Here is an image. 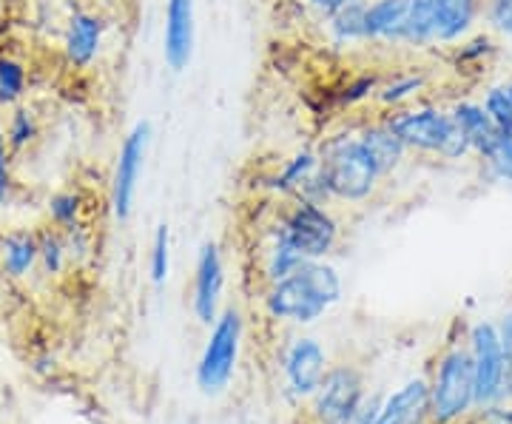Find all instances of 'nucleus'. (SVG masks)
<instances>
[{"label": "nucleus", "mask_w": 512, "mask_h": 424, "mask_svg": "<svg viewBox=\"0 0 512 424\" xmlns=\"http://www.w3.org/2000/svg\"><path fill=\"white\" fill-rule=\"evenodd\" d=\"M345 285L342 274L328 259H313L293 271L291 277L271 282L262 296V308L274 322L285 325H313L342 302Z\"/></svg>", "instance_id": "nucleus-1"}, {"label": "nucleus", "mask_w": 512, "mask_h": 424, "mask_svg": "<svg viewBox=\"0 0 512 424\" xmlns=\"http://www.w3.org/2000/svg\"><path fill=\"white\" fill-rule=\"evenodd\" d=\"M384 123L396 131L407 151L441 157L447 163H461L473 157V146L456 126L450 109H441L436 103H416L390 111L384 114Z\"/></svg>", "instance_id": "nucleus-2"}, {"label": "nucleus", "mask_w": 512, "mask_h": 424, "mask_svg": "<svg viewBox=\"0 0 512 424\" xmlns=\"http://www.w3.org/2000/svg\"><path fill=\"white\" fill-rule=\"evenodd\" d=\"M319 151V171L325 177L330 191V200L348 205L367 203L379 185H382V171L373 163V157L362 146L359 134H333L328 137Z\"/></svg>", "instance_id": "nucleus-3"}, {"label": "nucleus", "mask_w": 512, "mask_h": 424, "mask_svg": "<svg viewBox=\"0 0 512 424\" xmlns=\"http://www.w3.org/2000/svg\"><path fill=\"white\" fill-rule=\"evenodd\" d=\"M271 237L285 242L305 262L328 259L339 245V222L328 205L293 200L271 228Z\"/></svg>", "instance_id": "nucleus-4"}, {"label": "nucleus", "mask_w": 512, "mask_h": 424, "mask_svg": "<svg viewBox=\"0 0 512 424\" xmlns=\"http://www.w3.org/2000/svg\"><path fill=\"white\" fill-rule=\"evenodd\" d=\"M242 336H245V322L237 308H225L208 328V339L202 345L200 362L194 370L197 388L202 396H222L239 365V351H242Z\"/></svg>", "instance_id": "nucleus-5"}, {"label": "nucleus", "mask_w": 512, "mask_h": 424, "mask_svg": "<svg viewBox=\"0 0 512 424\" xmlns=\"http://www.w3.org/2000/svg\"><path fill=\"white\" fill-rule=\"evenodd\" d=\"M476 407V376L467 348H450L430 382V422L458 424Z\"/></svg>", "instance_id": "nucleus-6"}, {"label": "nucleus", "mask_w": 512, "mask_h": 424, "mask_svg": "<svg viewBox=\"0 0 512 424\" xmlns=\"http://www.w3.org/2000/svg\"><path fill=\"white\" fill-rule=\"evenodd\" d=\"M470 359L476 376V407L487 410L501 402L510 388V368L495 331V322H476L470 328Z\"/></svg>", "instance_id": "nucleus-7"}, {"label": "nucleus", "mask_w": 512, "mask_h": 424, "mask_svg": "<svg viewBox=\"0 0 512 424\" xmlns=\"http://www.w3.org/2000/svg\"><path fill=\"white\" fill-rule=\"evenodd\" d=\"M148 146H151V123L140 120V123H134V129L128 131L126 140L120 143V151H117L114 177H111V211L120 222L131 220V214H134Z\"/></svg>", "instance_id": "nucleus-8"}, {"label": "nucleus", "mask_w": 512, "mask_h": 424, "mask_svg": "<svg viewBox=\"0 0 512 424\" xmlns=\"http://www.w3.org/2000/svg\"><path fill=\"white\" fill-rule=\"evenodd\" d=\"M365 379L353 365H336L325 373L311 396L313 424H350L365 399Z\"/></svg>", "instance_id": "nucleus-9"}, {"label": "nucleus", "mask_w": 512, "mask_h": 424, "mask_svg": "<svg viewBox=\"0 0 512 424\" xmlns=\"http://www.w3.org/2000/svg\"><path fill=\"white\" fill-rule=\"evenodd\" d=\"M328 370V351L322 348V342L313 336H296L282 353L285 396L291 402H311Z\"/></svg>", "instance_id": "nucleus-10"}, {"label": "nucleus", "mask_w": 512, "mask_h": 424, "mask_svg": "<svg viewBox=\"0 0 512 424\" xmlns=\"http://www.w3.org/2000/svg\"><path fill=\"white\" fill-rule=\"evenodd\" d=\"M222 291H225V262L217 242H202L197 265H194V285H191V311L197 322L211 328L220 316Z\"/></svg>", "instance_id": "nucleus-11"}, {"label": "nucleus", "mask_w": 512, "mask_h": 424, "mask_svg": "<svg viewBox=\"0 0 512 424\" xmlns=\"http://www.w3.org/2000/svg\"><path fill=\"white\" fill-rule=\"evenodd\" d=\"M197 43V6L194 0H165L163 57L171 72H185Z\"/></svg>", "instance_id": "nucleus-12"}, {"label": "nucleus", "mask_w": 512, "mask_h": 424, "mask_svg": "<svg viewBox=\"0 0 512 424\" xmlns=\"http://www.w3.org/2000/svg\"><path fill=\"white\" fill-rule=\"evenodd\" d=\"M103 37H106V20L94 12H72V18L66 23V35H63V55L66 63L74 69H89L100 49H103Z\"/></svg>", "instance_id": "nucleus-13"}, {"label": "nucleus", "mask_w": 512, "mask_h": 424, "mask_svg": "<svg viewBox=\"0 0 512 424\" xmlns=\"http://www.w3.org/2000/svg\"><path fill=\"white\" fill-rule=\"evenodd\" d=\"M427 419H430V382L416 376L384 396L376 424H424Z\"/></svg>", "instance_id": "nucleus-14"}, {"label": "nucleus", "mask_w": 512, "mask_h": 424, "mask_svg": "<svg viewBox=\"0 0 512 424\" xmlns=\"http://www.w3.org/2000/svg\"><path fill=\"white\" fill-rule=\"evenodd\" d=\"M356 134H359L362 146L367 148V154L373 157V163L379 166L382 177H390L393 171H399V168L404 166V160H407V146L396 137V131L384 123V117L362 123Z\"/></svg>", "instance_id": "nucleus-15"}, {"label": "nucleus", "mask_w": 512, "mask_h": 424, "mask_svg": "<svg viewBox=\"0 0 512 424\" xmlns=\"http://www.w3.org/2000/svg\"><path fill=\"white\" fill-rule=\"evenodd\" d=\"M484 18V0H439L436 46H453L473 35L478 20Z\"/></svg>", "instance_id": "nucleus-16"}, {"label": "nucleus", "mask_w": 512, "mask_h": 424, "mask_svg": "<svg viewBox=\"0 0 512 424\" xmlns=\"http://www.w3.org/2000/svg\"><path fill=\"white\" fill-rule=\"evenodd\" d=\"M404 0H367V43L402 46Z\"/></svg>", "instance_id": "nucleus-17"}, {"label": "nucleus", "mask_w": 512, "mask_h": 424, "mask_svg": "<svg viewBox=\"0 0 512 424\" xmlns=\"http://www.w3.org/2000/svg\"><path fill=\"white\" fill-rule=\"evenodd\" d=\"M404 49H430L436 46V20H439V0H404Z\"/></svg>", "instance_id": "nucleus-18"}, {"label": "nucleus", "mask_w": 512, "mask_h": 424, "mask_svg": "<svg viewBox=\"0 0 512 424\" xmlns=\"http://www.w3.org/2000/svg\"><path fill=\"white\" fill-rule=\"evenodd\" d=\"M453 120H456V126L464 131V137L470 140V146H473V157H481L487 148L493 146V140L498 137V131L495 129V123L490 120V114L484 111L481 103L476 100H458L453 103Z\"/></svg>", "instance_id": "nucleus-19"}, {"label": "nucleus", "mask_w": 512, "mask_h": 424, "mask_svg": "<svg viewBox=\"0 0 512 424\" xmlns=\"http://www.w3.org/2000/svg\"><path fill=\"white\" fill-rule=\"evenodd\" d=\"M37 259H40V242H37L35 234L15 231V234H6L0 240V265L6 271V277H29V271L35 268Z\"/></svg>", "instance_id": "nucleus-20"}, {"label": "nucleus", "mask_w": 512, "mask_h": 424, "mask_svg": "<svg viewBox=\"0 0 512 424\" xmlns=\"http://www.w3.org/2000/svg\"><path fill=\"white\" fill-rule=\"evenodd\" d=\"M328 23V35L336 46H356L367 43V0H348L345 6H339Z\"/></svg>", "instance_id": "nucleus-21"}, {"label": "nucleus", "mask_w": 512, "mask_h": 424, "mask_svg": "<svg viewBox=\"0 0 512 424\" xmlns=\"http://www.w3.org/2000/svg\"><path fill=\"white\" fill-rule=\"evenodd\" d=\"M427 86H430V77L424 72H419V69H416V72H399L379 83L373 100H376V106L384 111L404 109V106H410L413 97H419L421 92H427Z\"/></svg>", "instance_id": "nucleus-22"}, {"label": "nucleus", "mask_w": 512, "mask_h": 424, "mask_svg": "<svg viewBox=\"0 0 512 424\" xmlns=\"http://www.w3.org/2000/svg\"><path fill=\"white\" fill-rule=\"evenodd\" d=\"M319 171V151L316 148H302L293 157H288L274 177L268 180V188L274 194H285V197H296L305 180Z\"/></svg>", "instance_id": "nucleus-23"}, {"label": "nucleus", "mask_w": 512, "mask_h": 424, "mask_svg": "<svg viewBox=\"0 0 512 424\" xmlns=\"http://www.w3.org/2000/svg\"><path fill=\"white\" fill-rule=\"evenodd\" d=\"M299 265H305V259L299 257L293 248H288L285 242H279L271 237L268 248H265V257H262V277H265V282L271 285V282L291 277Z\"/></svg>", "instance_id": "nucleus-24"}, {"label": "nucleus", "mask_w": 512, "mask_h": 424, "mask_svg": "<svg viewBox=\"0 0 512 424\" xmlns=\"http://www.w3.org/2000/svg\"><path fill=\"white\" fill-rule=\"evenodd\" d=\"M29 86V74L26 66L15 60L12 55H0V106H15L23 100Z\"/></svg>", "instance_id": "nucleus-25"}, {"label": "nucleus", "mask_w": 512, "mask_h": 424, "mask_svg": "<svg viewBox=\"0 0 512 424\" xmlns=\"http://www.w3.org/2000/svg\"><path fill=\"white\" fill-rule=\"evenodd\" d=\"M487 174L498 180V183L512 185V134L510 131H498V137L493 140V146L487 148L481 157H478Z\"/></svg>", "instance_id": "nucleus-26"}, {"label": "nucleus", "mask_w": 512, "mask_h": 424, "mask_svg": "<svg viewBox=\"0 0 512 424\" xmlns=\"http://www.w3.org/2000/svg\"><path fill=\"white\" fill-rule=\"evenodd\" d=\"M148 274L157 288H163L171 274V228L160 222L154 228V240H151V254H148Z\"/></svg>", "instance_id": "nucleus-27"}, {"label": "nucleus", "mask_w": 512, "mask_h": 424, "mask_svg": "<svg viewBox=\"0 0 512 424\" xmlns=\"http://www.w3.org/2000/svg\"><path fill=\"white\" fill-rule=\"evenodd\" d=\"M6 143H9V151H23L29 148L37 140L40 134V123H37L35 111L26 109V106H18L12 111L9 123H6Z\"/></svg>", "instance_id": "nucleus-28"}, {"label": "nucleus", "mask_w": 512, "mask_h": 424, "mask_svg": "<svg viewBox=\"0 0 512 424\" xmlns=\"http://www.w3.org/2000/svg\"><path fill=\"white\" fill-rule=\"evenodd\" d=\"M495 52V40L490 32H481V35H467L461 40V46L456 49V66L458 69H478L484 66L490 55Z\"/></svg>", "instance_id": "nucleus-29"}, {"label": "nucleus", "mask_w": 512, "mask_h": 424, "mask_svg": "<svg viewBox=\"0 0 512 424\" xmlns=\"http://www.w3.org/2000/svg\"><path fill=\"white\" fill-rule=\"evenodd\" d=\"M49 217L60 231H69L74 225H80L83 217V194L80 191H60L49 200Z\"/></svg>", "instance_id": "nucleus-30"}, {"label": "nucleus", "mask_w": 512, "mask_h": 424, "mask_svg": "<svg viewBox=\"0 0 512 424\" xmlns=\"http://www.w3.org/2000/svg\"><path fill=\"white\" fill-rule=\"evenodd\" d=\"M484 111L490 114V120L495 123V129L510 131L512 134V97L507 92V86H490L484 92V100H481Z\"/></svg>", "instance_id": "nucleus-31"}, {"label": "nucleus", "mask_w": 512, "mask_h": 424, "mask_svg": "<svg viewBox=\"0 0 512 424\" xmlns=\"http://www.w3.org/2000/svg\"><path fill=\"white\" fill-rule=\"evenodd\" d=\"M40 265H43V271L49 274V277H57L63 268H66V259H69V251H66V240H63V234H57V231H46L43 237H40Z\"/></svg>", "instance_id": "nucleus-32"}, {"label": "nucleus", "mask_w": 512, "mask_h": 424, "mask_svg": "<svg viewBox=\"0 0 512 424\" xmlns=\"http://www.w3.org/2000/svg\"><path fill=\"white\" fill-rule=\"evenodd\" d=\"M379 83H382V80H379L376 74H359V77H353L348 86L342 89V106H348V109L362 106L365 100H370V97L376 94Z\"/></svg>", "instance_id": "nucleus-33"}, {"label": "nucleus", "mask_w": 512, "mask_h": 424, "mask_svg": "<svg viewBox=\"0 0 512 424\" xmlns=\"http://www.w3.org/2000/svg\"><path fill=\"white\" fill-rule=\"evenodd\" d=\"M484 20L493 32L512 37V0H484Z\"/></svg>", "instance_id": "nucleus-34"}, {"label": "nucleus", "mask_w": 512, "mask_h": 424, "mask_svg": "<svg viewBox=\"0 0 512 424\" xmlns=\"http://www.w3.org/2000/svg\"><path fill=\"white\" fill-rule=\"evenodd\" d=\"M379 405H382V396L365 393V399H362V405H359V410H356V416H353L350 424H376L379 422Z\"/></svg>", "instance_id": "nucleus-35"}, {"label": "nucleus", "mask_w": 512, "mask_h": 424, "mask_svg": "<svg viewBox=\"0 0 512 424\" xmlns=\"http://www.w3.org/2000/svg\"><path fill=\"white\" fill-rule=\"evenodd\" d=\"M495 331H498V339H501V348H504V359H507V368H510V382H512V311L510 314L501 316V322H495Z\"/></svg>", "instance_id": "nucleus-36"}, {"label": "nucleus", "mask_w": 512, "mask_h": 424, "mask_svg": "<svg viewBox=\"0 0 512 424\" xmlns=\"http://www.w3.org/2000/svg\"><path fill=\"white\" fill-rule=\"evenodd\" d=\"M308 6H311L313 12L319 15V18H330L339 6H345L348 0H305Z\"/></svg>", "instance_id": "nucleus-37"}, {"label": "nucleus", "mask_w": 512, "mask_h": 424, "mask_svg": "<svg viewBox=\"0 0 512 424\" xmlns=\"http://www.w3.org/2000/svg\"><path fill=\"white\" fill-rule=\"evenodd\" d=\"M6 200H9V194H3V191H0V205L6 203Z\"/></svg>", "instance_id": "nucleus-38"}, {"label": "nucleus", "mask_w": 512, "mask_h": 424, "mask_svg": "<svg viewBox=\"0 0 512 424\" xmlns=\"http://www.w3.org/2000/svg\"><path fill=\"white\" fill-rule=\"evenodd\" d=\"M504 86H507V92H510V97H512V77L507 80V83H504Z\"/></svg>", "instance_id": "nucleus-39"}, {"label": "nucleus", "mask_w": 512, "mask_h": 424, "mask_svg": "<svg viewBox=\"0 0 512 424\" xmlns=\"http://www.w3.org/2000/svg\"><path fill=\"white\" fill-rule=\"evenodd\" d=\"M487 424H507V422H501V419H490V422Z\"/></svg>", "instance_id": "nucleus-40"}, {"label": "nucleus", "mask_w": 512, "mask_h": 424, "mask_svg": "<svg viewBox=\"0 0 512 424\" xmlns=\"http://www.w3.org/2000/svg\"><path fill=\"white\" fill-rule=\"evenodd\" d=\"M507 393H512V382H510V390H507Z\"/></svg>", "instance_id": "nucleus-41"}]
</instances>
